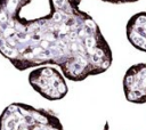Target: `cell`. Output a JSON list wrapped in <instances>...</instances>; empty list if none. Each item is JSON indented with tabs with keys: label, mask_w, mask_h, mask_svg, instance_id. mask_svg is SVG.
Returning <instances> with one entry per match:
<instances>
[{
	"label": "cell",
	"mask_w": 146,
	"mask_h": 130,
	"mask_svg": "<svg viewBox=\"0 0 146 130\" xmlns=\"http://www.w3.org/2000/svg\"><path fill=\"white\" fill-rule=\"evenodd\" d=\"M129 43L137 50L146 52V11L133 14L125 25Z\"/></svg>",
	"instance_id": "5"
},
{
	"label": "cell",
	"mask_w": 146,
	"mask_h": 130,
	"mask_svg": "<svg viewBox=\"0 0 146 130\" xmlns=\"http://www.w3.org/2000/svg\"><path fill=\"white\" fill-rule=\"evenodd\" d=\"M125 99L132 104H146V63L131 65L122 79Z\"/></svg>",
	"instance_id": "4"
},
{
	"label": "cell",
	"mask_w": 146,
	"mask_h": 130,
	"mask_svg": "<svg viewBox=\"0 0 146 130\" xmlns=\"http://www.w3.org/2000/svg\"><path fill=\"white\" fill-rule=\"evenodd\" d=\"M0 130H64L51 109L25 103H10L0 113Z\"/></svg>",
	"instance_id": "2"
},
{
	"label": "cell",
	"mask_w": 146,
	"mask_h": 130,
	"mask_svg": "<svg viewBox=\"0 0 146 130\" xmlns=\"http://www.w3.org/2000/svg\"><path fill=\"white\" fill-rule=\"evenodd\" d=\"M31 1L0 0V55L16 70L55 65L81 82L111 67L112 49L82 0H48V15L27 19L21 11Z\"/></svg>",
	"instance_id": "1"
},
{
	"label": "cell",
	"mask_w": 146,
	"mask_h": 130,
	"mask_svg": "<svg viewBox=\"0 0 146 130\" xmlns=\"http://www.w3.org/2000/svg\"><path fill=\"white\" fill-rule=\"evenodd\" d=\"M100 1L107 2V3H113V5H122V3H133L139 0H100Z\"/></svg>",
	"instance_id": "6"
},
{
	"label": "cell",
	"mask_w": 146,
	"mask_h": 130,
	"mask_svg": "<svg viewBox=\"0 0 146 130\" xmlns=\"http://www.w3.org/2000/svg\"><path fill=\"white\" fill-rule=\"evenodd\" d=\"M27 80L35 92L50 101L60 100L68 92L67 79L55 65H41L31 68Z\"/></svg>",
	"instance_id": "3"
}]
</instances>
